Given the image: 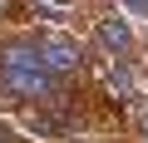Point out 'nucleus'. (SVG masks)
<instances>
[{
    "label": "nucleus",
    "instance_id": "obj_1",
    "mask_svg": "<svg viewBox=\"0 0 148 143\" xmlns=\"http://www.w3.org/2000/svg\"><path fill=\"white\" fill-rule=\"evenodd\" d=\"M0 79H5V89L20 94V99H45V94L59 89V79L40 64L35 44H10L5 54H0Z\"/></svg>",
    "mask_w": 148,
    "mask_h": 143
},
{
    "label": "nucleus",
    "instance_id": "obj_2",
    "mask_svg": "<svg viewBox=\"0 0 148 143\" xmlns=\"http://www.w3.org/2000/svg\"><path fill=\"white\" fill-rule=\"evenodd\" d=\"M35 49H40V64L49 69L54 79H69V74H79V64H84L79 44H74V40H64V35H45V40H35Z\"/></svg>",
    "mask_w": 148,
    "mask_h": 143
},
{
    "label": "nucleus",
    "instance_id": "obj_3",
    "mask_svg": "<svg viewBox=\"0 0 148 143\" xmlns=\"http://www.w3.org/2000/svg\"><path fill=\"white\" fill-rule=\"evenodd\" d=\"M99 40H104L109 49H128V25H123L119 15H109V20H99Z\"/></svg>",
    "mask_w": 148,
    "mask_h": 143
},
{
    "label": "nucleus",
    "instance_id": "obj_4",
    "mask_svg": "<svg viewBox=\"0 0 148 143\" xmlns=\"http://www.w3.org/2000/svg\"><path fill=\"white\" fill-rule=\"evenodd\" d=\"M109 79H114V89H119L123 99L133 94V79H128V69H119V64H114V69H109Z\"/></svg>",
    "mask_w": 148,
    "mask_h": 143
},
{
    "label": "nucleus",
    "instance_id": "obj_5",
    "mask_svg": "<svg viewBox=\"0 0 148 143\" xmlns=\"http://www.w3.org/2000/svg\"><path fill=\"white\" fill-rule=\"evenodd\" d=\"M0 143H5V138H0Z\"/></svg>",
    "mask_w": 148,
    "mask_h": 143
}]
</instances>
